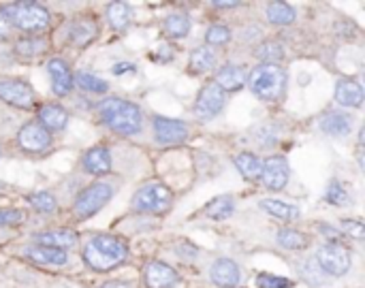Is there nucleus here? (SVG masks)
Wrapping results in <instances>:
<instances>
[{
	"label": "nucleus",
	"instance_id": "1",
	"mask_svg": "<svg viewBox=\"0 0 365 288\" xmlns=\"http://www.w3.org/2000/svg\"><path fill=\"white\" fill-rule=\"evenodd\" d=\"M126 257H128L126 244L111 235H96L83 248V261L96 272H109L122 265Z\"/></svg>",
	"mask_w": 365,
	"mask_h": 288
},
{
	"label": "nucleus",
	"instance_id": "2",
	"mask_svg": "<svg viewBox=\"0 0 365 288\" xmlns=\"http://www.w3.org/2000/svg\"><path fill=\"white\" fill-rule=\"evenodd\" d=\"M98 113H101L103 122L120 135H135L141 128V111L137 105H133L128 101L107 98L101 103Z\"/></svg>",
	"mask_w": 365,
	"mask_h": 288
},
{
	"label": "nucleus",
	"instance_id": "3",
	"mask_svg": "<svg viewBox=\"0 0 365 288\" xmlns=\"http://www.w3.org/2000/svg\"><path fill=\"white\" fill-rule=\"evenodd\" d=\"M248 83H250L252 92L257 96H261L263 101H278L284 92L287 73L278 64H259L250 73Z\"/></svg>",
	"mask_w": 365,
	"mask_h": 288
},
{
	"label": "nucleus",
	"instance_id": "4",
	"mask_svg": "<svg viewBox=\"0 0 365 288\" xmlns=\"http://www.w3.org/2000/svg\"><path fill=\"white\" fill-rule=\"evenodd\" d=\"M6 13H9L11 21L17 28L26 30V32L43 30L47 26V21H49L47 11L41 4H36V2H17V4H11L6 9Z\"/></svg>",
	"mask_w": 365,
	"mask_h": 288
},
{
	"label": "nucleus",
	"instance_id": "5",
	"mask_svg": "<svg viewBox=\"0 0 365 288\" xmlns=\"http://www.w3.org/2000/svg\"><path fill=\"white\" fill-rule=\"evenodd\" d=\"M169 205H171V190L163 184L143 186L133 197V207L137 212H163Z\"/></svg>",
	"mask_w": 365,
	"mask_h": 288
},
{
	"label": "nucleus",
	"instance_id": "6",
	"mask_svg": "<svg viewBox=\"0 0 365 288\" xmlns=\"http://www.w3.org/2000/svg\"><path fill=\"white\" fill-rule=\"evenodd\" d=\"M319 265L329 276H344L351 269V252L342 244H325L319 250Z\"/></svg>",
	"mask_w": 365,
	"mask_h": 288
},
{
	"label": "nucleus",
	"instance_id": "7",
	"mask_svg": "<svg viewBox=\"0 0 365 288\" xmlns=\"http://www.w3.org/2000/svg\"><path fill=\"white\" fill-rule=\"evenodd\" d=\"M113 190L109 184H94L90 188H86L77 201H75V214L81 216V218H88L92 214H96L109 199H111Z\"/></svg>",
	"mask_w": 365,
	"mask_h": 288
},
{
	"label": "nucleus",
	"instance_id": "8",
	"mask_svg": "<svg viewBox=\"0 0 365 288\" xmlns=\"http://www.w3.org/2000/svg\"><path fill=\"white\" fill-rule=\"evenodd\" d=\"M225 107V90L218 83H207L195 103V113L203 120H210L214 115H218Z\"/></svg>",
	"mask_w": 365,
	"mask_h": 288
},
{
	"label": "nucleus",
	"instance_id": "9",
	"mask_svg": "<svg viewBox=\"0 0 365 288\" xmlns=\"http://www.w3.org/2000/svg\"><path fill=\"white\" fill-rule=\"evenodd\" d=\"M0 98L13 107L28 109L34 101V92L26 81L19 79H0Z\"/></svg>",
	"mask_w": 365,
	"mask_h": 288
},
{
	"label": "nucleus",
	"instance_id": "10",
	"mask_svg": "<svg viewBox=\"0 0 365 288\" xmlns=\"http://www.w3.org/2000/svg\"><path fill=\"white\" fill-rule=\"evenodd\" d=\"M17 141L24 150L28 152H43L45 148H49L51 143V135L49 130H45L38 122H30L26 126L19 128L17 133Z\"/></svg>",
	"mask_w": 365,
	"mask_h": 288
},
{
	"label": "nucleus",
	"instance_id": "11",
	"mask_svg": "<svg viewBox=\"0 0 365 288\" xmlns=\"http://www.w3.org/2000/svg\"><path fill=\"white\" fill-rule=\"evenodd\" d=\"M261 178L265 182V186L269 190H282L287 186V180H289V165L284 158L280 156H272L263 163V169H261Z\"/></svg>",
	"mask_w": 365,
	"mask_h": 288
},
{
	"label": "nucleus",
	"instance_id": "12",
	"mask_svg": "<svg viewBox=\"0 0 365 288\" xmlns=\"http://www.w3.org/2000/svg\"><path fill=\"white\" fill-rule=\"evenodd\" d=\"M154 133L160 143H178L184 141L188 135V128L184 122L169 120V118H156L154 120Z\"/></svg>",
	"mask_w": 365,
	"mask_h": 288
},
{
	"label": "nucleus",
	"instance_id": "13",
	"mask_svg": "<svg viewBox=\"0 0 365 288\" xmlns=\"http://www.w3.org/2000/svg\"><path fill=\"white\" fill-rule=\"evenodd\" d=\"M47 71H49V77H51V83H53V92L60 94V96L68 94L71 88H73V73H71L68 64L64 60L53 58V60H49Z\"/></svg>",
	"mask_w": 365,
	"mask_h": 288
},
{
	"label": "nucleus",
	"instance_id": "14",
	"mask_svg": "<svg viewBox=\"0 0 365 288\" xmlns=\"http://www.w3.org/2000/svg\"><path fill=\"white\" fill-rule=\"evenodd\" d=\"M145 282L150 288H167L178 282V274L169 265L154 261L145 267Z\"/></svg>",
	"mask_w": 365,
	"mask_h": 288
},
{
	"label": "nucleus",
	"instance_id": "15",
	"mask_svg": "<svg viewBox=\"0 0 365 288\" xmlns=\"http://www.w3.org/2000/svg\"><path fill=\"white\" fill-rule=\"evenodd\" d=\"M212 280L222 288L235 287L240 282V267L229 259H220L212 265Z\"/></svg>",
	"mask_w": 365,
	"mask_h": 288
},
{
	"label": "nucleus",
	"instance_id": "16",
	"mask_svg": "<svg viewBox=\"0 0 365 288\" xmlns=\"http://www.w3.org/2000/svg\"><path fill=\"white\" fill-rule=\"evenodd\" d=\"M336 101L344 107H359L364 103V88L353 79H340L336 86Z\"/></svg>",
	"mask_w": 365,
	"mask_h": 288
},
{
	"label": "nucleus",
	"instance_id": "17",
	"mask_svg": "<svg viewBox=\"0 0 365 288\" xmlns=\"http://www.w3.org/2000/svg\"><path fill=\"white\" fill-rule=\"evenodd\" d=\"M83 167H86V171L92 173V175L109 173V169H111L109 150H107V148H92V150L86 152V156H83Z\"/></svg>",
	"mask_w": 365,
	"mask_h": 288
},
{
	"label": "nucleus",
	"instance_id": "18",
	"mask_svg": "<svg viewBox=\"0 0 365 288\" xmlns=\"http://www.w3.org/2000/svg\"><path fill=\"white\" fill-rule=\"evenodd\" d=\"M75 242H77V235L68 229H58V231H47V233L36 235V246L56 248V250L71 248Z\"/></svg>",
	"mask_w": 365,
	"mask_h": 288
},
{
	"label": "nucleus",
	"instance_id": "19",
	"mask_svg": "<svg viewBox=\"0 0 365 288\" xmlns=\"http://www.w3.org/2000/svg\"><path fill=\"white\" fill-rule=\"evenodd\" d=\"M24 254L41 265H64L66 263V254L64 250H56V248H45V246H30L24 250Z\"/></svg>",
	"mask_w": 365,
	"mask_h": 288
},
{
	"label": "nucleus",
	"instance_id": "20",
	"mask_svg": "<svg viewBox=\"0 0 365 288\" xmlns=\"http://www.w3.org/2000/svg\"><path fill=\"white\" fill-rule=\"evenodd\" d=\"M38 124L45 128V130H60V128H64L66 126V122H68V115H66V111L62 109V107H58V105H45L41 111H38Z\"/></svg>",
	"mask_w": 365,
	"mask_h": 288
},
{
	"label": "nucleus",
	"instance_id": "21",
	"mask_svg": "<svg viewBox=\"0 0 365 288\" xmlns=\"http://www.w3.org/2000/svg\"><path fill=\"white\" fill-rule=\"evenodd\" d=\"M214 83H218L222 90H240L246 83V73L240 66L229 64V66H225V68L218 71Z\"/></svg>",
	"mask_w": 365,
	"mask_h": 288
},
{
	"label": "nucleus",
	"instance_id": "22",
	"mask_svg": "<svg viewBox=\"0 0 365 288\" xmlns=\"http://www.w3.org/2000/svg\"><path fill=\"white\" fill-rule=\"evenodd\" d=\"M323 133L334 135V137H344L351 133V120L342 113H329L323 122H321Z\"/></svg>",
	"mask_w": 365,
	"mask_h": 288
},
{
	"label": "nucleus",
	"instance_id": "23",
	"mask_svg": "<svg viewBox=\"0 0 365 288\" xmlns=\"http://www.w3.org/2000/svg\"><path fill=\"white\" fill-rule=\"evenodd\" d=\"M267 19H269L272 24L287 26V24H293L295 11H293V6H289L287 2H269V6H267Z\"/></svg>",
	"mask_w": 365,
	"mask_h": 288
},
{
	"label": "nucleus",
	"instance_id": "24",
	"mask_svg": "<svg viewBox=\"0 0 365 288\" xmlns=\"http://www.w3.org/2000/svg\"><path fill=\"white\" fill-rule=\"evenodd\" d=\"M165 32L173 38L186 36L190 32V19L186 13H171L165 21Z\"/></svg>",
	"mask_w": 365,
	"mask_h": 288
},
{
	"label": "nucleus",
	"instance_id": "25",
	"mask_svg": "<svg viewBox=\"0 0 365 288\" xmlns=\"http://www.w3.org/2000/svg\"><path fill=\"white\" fill-rule=\"evenodd\" d=\"M235 165L240 169V173L246 178V180H259L261 178V169H263V163L252 156V154H242L235 158Z\"/></svg>",
	"mask_w": 365,
	"mask_h": 288
},
{
	"label": "nucleus",
	"instance_id": "26",
	"mask_svg": "<svg viewBox=\"0 0 365 288\" xmlns=\"http://www.w3.org/2000/svg\"><path fill=\"white\" fill-rule=\"evenodd\" d=\"M261 207H263L267 214H272V216H276V218H280V220H293V218L299 216L297 207H293V205H289V203H282V201H274V199L261 201Z\"/></svg>",
	"mask_w": 365,
	"mask_h": 288
},
{
	"label": "nucleus",
	"instance_id": "27",
	"mask_svg": "<svg viewBox=\"0 0 365 288\" xmlns=\"http://www.w3.org/2000/svg\"><path fill=\"white\" fill-rule=\"evenodd\" d=\"M207 216L214 220H225L233 214V199L231 197H216L210 205H207Z\"/></svg>",
	"mask_w": 365,
	"mask_h": 288
},
{
	"label": "nucleus",
	"instance_id": "28",
	"mask_svg": "<svg viewBox=\"0 0 365 288\" xmlns=\"http://www.w3.org/2000/svg\"><path fill=\"white\" fill-rule=\"evenodd\" d=\"M109 21L115 30H124L130 21V6L126 2H113L109 6Z\"/></svg>",
	"mask_w": 365,
	"mask_h": 288
},
{
	"label": "nucleus",
	"instance_id": "29",
	"mask_svg": "<svg viewBox=\"0 0 365 288\" xmlns=\"http://www.w3.org/2000/svg\"><path fill=\"white\" fill-rule=\"evenodd\" d=\"M282 56H284V49L276 41H267L257 49V58L263 60V64H276L278 60H282Z\"/></svg>",
	"mask_w": 365,
	"mask_h": 288
},
{
	"label": "nucleus",
	"instance_id": "30",
	"mask_svg": "<svg viewBox=\"0 0 365 288\" xmlns=\"http://www.w3.org/2000/svg\"><path fill=\"white\" fill-rule=\"evenodd\" d=\"M278 242L289 250H302L308 246V237L299 231H293V229H282L278 233Z\"/></svg>",
	"mask_w": 365,
	"mask_h": 288
},
{
	"label": "nucleus",
	"instance_id": "31",
	"mask_svg": "<svg viewBox=\"0 0 365 288\" xmlns=\"http://www.w3.org/2000/svg\"><path fill=\"white\" fill-rule=\"evenodd\" d=\"M96 34V26L88 19H81V21H75L73 28H71V38L79 45H86L92 36Z\"/></svg>",
	"mask_w": 365,
	"mask_h": 288
},
{
	"label": "nucleus",
	"instance_id": "32",
	"mask_svg": "<svg viewBox=\"0 0 365 288\" xmlns=\"http://www.w3.org/2000/svg\"><path fill=\"white\" fill-rule=\"evenodd\" d=\"M214 62H216V56H214V51L210 47H199L190 56V66L195 71H207V68L214 66Z\"/></svg>",
	"mask_w": 365,
	"mask_h": 288
},
{
	"label": "nucleus",
	"instance_id": "33",
	"mask_svg": "<svg viewBox=\"0 0 365 288\" xmlns=\"http://www.w3.org/2000/svg\"><path fill=\"white\" fill-rule=\"evenodd\" d=\"M73 81H77V86L83 88V90H88V92H96V94L107 92V83H105L101 77L90 75V73H77V75L73 77Z\"/></svg>",
	"mask_w": 365,
	"mask_h": 288
},
{
	"label": "nucleus",
	"instance_id": "34",
	"mask_svg": "<svg viewBox=\"0 0 365 288\" xmlns=\"http://www.w3.org/2000/svg\"><path fill=\"white\" fill-rule=\"evenodd\" d=\"M325 199H327V203H331V205H346V203H349V192L344 190V186H342L338 180H334V182L327 186Z\"/></svg>",
	"mask_w": 365,
	"mask_h": 288
},
{
	"label": "nucleus",
	"instance_id": "35",
	"mask_svg": "<svg viewBox=\"0 0 365 288\" xmlns=\"http://www.w3.org/2000/svg\"><path fill=\"white\" fill-rule=\"evenodd\" d=\"M28 203L38 212H53L56 210V199L49 192H36L28 199Z\"/></svg>",
	"mask_w": 365,
	"mask_h": 288
},
{
	"label": "nucleus",
	"instance_id": "36",
	"mask_svg": "<svg viewBox=\"0 0 365 288\" xmlns=\"http://www.w3.org/2000/svg\"><path fill=\"white\" fill-rule=\"evenodd\" d=\"M43 47H45V43L41 38H24V41L17 43V53H21V56H36V53L43 51Z\"/></svg>",
	"mask_w": 365,
	"mask_h": 288
},
{
	"label": "nucleus",
	"instance_id": "37",
	"mask_svg": "<svg viewBox=\"0 0 365 288\" xmlns=\"http://www.w3.org/2000/svg\"><path fill=\"white\" fill-rule=\"evenodd\" d=\"M205 38H207V43H212V45H222V43H227L229 38H231V32H229V28L227 26H212L210 30H207V34H205Z\"/></svg>",
	"mask_w": 365,
	"mask_h": 288
},
{
	"label": "nucleus",
	"instance_id": "38",
	"mask_svg": "<svg viewBox=\"0 0 365 288\" xmlns=\"http://www.w3.org/2000/svg\"><path fill=\"white\" fill-rule=\"evenodd\" d=\"M257 284H259V288H289L291 280L280 278V276H272V274H263L257 278Z\"/></svg>",
	"mask_w": 365,
	"mask_h": 288
},
{
	"label": "nucleus",
	"instance_id": "39",
	"mask_svg": "<svg viewBox=\"0 0 365 288\" xmlns=\"http://www.w3.org/2000/svg\"><path fill=\"white\" fill-rule=\"evenodd\" d=\"M24 220V214L17 210H0V227L2 225H17Z\"/></svg>",
	"mask_w": 365,
	"mask_h": 288
},
{
	"label": "nucleus",
	"instance_id": "40",
	"mask_svg": "<svg viewBox=\"0 0 365 288\" xmlns=\"http://www.w3.org/2000/svg\"><path fill=\"white\" fill-rule=\"evenodd\" d=\"M342 229H344L351 237H355V240H361V237H364V225H361L359 220H344V222H342Z\"/></svg>",
	"mask_w": 365,
	"mask_h": 288
},
{
	"label": "nucleus",
	"instance_id": "41",
	"mask_svg": "<svg viewBox=\"0 0 365 288\" xmlns=\"http://www.w3.org/2000/svg\"><path fill=\"white\" fill-rule=\"evenodd\" d=\"M160 62H169L171 58H173V51H171V47L169 45H160L158 47V56H156Z\"/></svg>",
	"mask_w": 365,
	"mask_h": 288
},
{
	"label": "nucleus",
	"instance_id": "42",
	"mask_svg": "<svg viewBox=\"0 0 365 288\" xmlns=\"http://www.w3.org/2000/svg\"><path fill=\"white\" fill-rule=\"evenodd\" d=\"M124 71H126V73H133V71H135V66H133V64H124V62L113 66V73H115V75H122Z\"/></svg>",
	"mask_w": 365,
	"mask_h": 288
},
{
	"label": "nucleus",
	"instance_id": "43",
	"mask_svg": "<svg viewBox=\"0 0 365 288\" xmlns=\"http://www.w3.org/2000/svg\"><path fill=\"white\" fill-rule=\"evenodd\" d=\"M6 34H9V21L0 15V38H6Z\"/></svg>",
	"mask_w": 365,
	"mask_h": 288
},
{
	"label": "nucleus",
	"instance_id": "44",
	"mask_svg": "<svg viewBox=\"0 0 365 288\" xmlns=\"http://www.w3.org/2000/svg\"><path fill=\"white\" fill-rule=\"evenodd\" d=\"M105 288H135L133 284H126V282H109V284H105Z\"/></svg>",
	"mask_w": 365,
	"mask_h": 288
},
{
	"label": "nucleus",
	"instance_id": "45",
	"mask_svg": "<svg viewBox=\"0 0 365 288\" xmlns=\"http://www.w3.org/2000/svg\"><path fill=\"white\" fill-rule=\"evenodd\" d=\"M214 6H218V9H233V6H240V2H214Z\"/></svg>",
	"mask_w": 365,
	"mask_h": 288
}]
</instances>
